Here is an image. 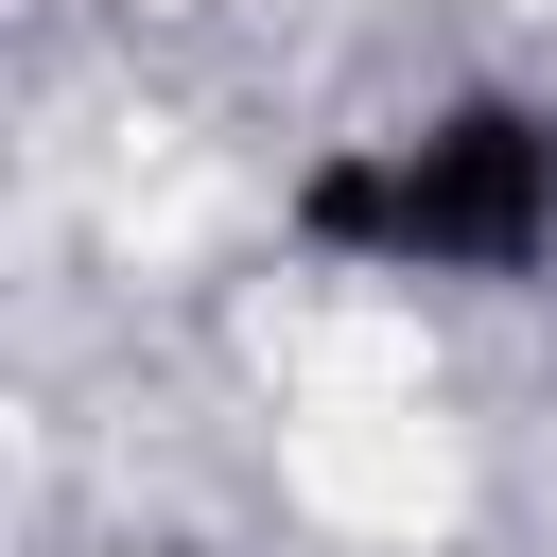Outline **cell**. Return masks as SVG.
<instances>
[{"label": "cell", "mask_w": 557, "mask_h": 557, "mask_svg": "<svg viewBox=\"0 0 557 557\" xmlns=\"http://www.w3.org/2000/svg\"><path fill=\"white\" fill-rule=\"evenodd\" d=\"M278 487L331 540H435L453 522V435L418 400H278Z\"/></svg>", "instance_id": "cell-1"}]
</instances>
